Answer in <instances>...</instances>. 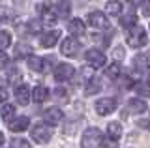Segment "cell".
<instances>
[{"label": "cell", "instance_id": "22", "mask_svg": "<svg viewBox=\"0 0 150 148\" xmlns=\"http://www.w3.org/2000/svg\"><path fill=\"white\" fill-rule=\"evenodd\" d=\"M105 10H107L109 15H120L122 4L118 2V0H109V2H107V6H105Z\"/></svg>", "mask_w": 150, "mask_h": 148}, {"label": "cell", "instance_id": "26", "mask_svg": "<svg viewBox=\"0 0 150 148\" xmlns=\"http://www.w3.org/2000/svg\"><path fill=\"white\" fill-rule=\"evenodd\" d=\"M19 79H21V71H19L17 68H11L6 75V81L9 85H19Z\"/></svg>", "mask_w": 150, "mask_h": 148}, {"label": "cell", "instance_id": "39", "mask_svg": "<svg viewBox=\"0 0 150 148\" xmlns=\"http://www.w3.org/2000/svg\"><path fill=\"white\" fill-rule=\"evenodd\" d=\"M122 53H124V51H122V47H118V49L115 51V56H116V58H122V56H124Z\"/></svg>", "mask_w": 150, "mask_h": 148}, {"label": "cell", "instance_id": "35", "mask_svg": "<svg viewBox=\"0 0 150 148\" xmlns=\"http://www.w3.org/2000/svg\"><path fill=\"white\" fill-rule=\"evenodd\" d=\"M56 96H58V98H68V90L66 88H62V86H58V88H56Z\"/></svg>", "mask_w": 150, "mask_h": 148}, {"label": "cell", "instance_id": "2", "mask_svg": "<svg viewBox=\"0 0 150 148\" xmlns=\"http://www.w3.org/2000/svg\"><path fill=\"white\" fill-rule=\"evenodd\" d=\"M81 148H103V135L98 128H88L83 133Z\"/></svg>", "mask_w": 150, "mask_h": 148}, {"label": "cell", "instance_id": "16", "mask_svg": "<svg viewBox=\"0 0 150 148\" xmlns=\"http://www.w3.org/2000/svg\"><path fill=\"white\" fill-rule=\"evenodd\" d=\"M128 111L131 114H141L146 111V103L143 99H129L128 101Z\"/></svg>", "mask_w": 150, "mask_h": 148}, {"label": "cell", "instance_id": "3", "mask_svg": "<svg viewBox=\"0 0 150 148\" xmlns=\"http://www.w3.org/2000/svg\"><path fill=\"white\" fill-rule=\"evenodd\" d=\"M30 137L38 144H45L51 139V129H49V126H45V124H36V126L30 129Z\"/></svg>", "mask_w": 150, "mask_h": 148}, {"label": "cell", "instance_id": "1", "mask_svg": "<svg viewBox=\"0 0 150 148\" xmlns=\"http://www.w3.org/2000/svg\"><path fill=\"white\" fill-rule=\"evenodd\" d=\"M126 41H128L129 47L133 49H139V47H144V45L148 43V36L146 32H144L143 26H131V28L128 30V34H126Z\"/></svg>", "mask_w": 150, "mask_h": 148}, {"label": "cell", "instance_id": "40", "mask_svg": "<svg viewBox=\"0 0 150 148\" xmlns=\"http://www.w3.org/2000/svg\"><path fill=\"white\" fill-rule=\"evenodd\" d=\"M4 144V133H0V146Z\"/></svg>", "mask_w": 150, "mask_h": 148}, {"label": "cell", "instance_id": "19", "mask_svg": "<svg viewBox=\"0 0 150 148\" xmlns=\"http://www.w3.org/2000/svg\"><path fill=\"white\" fill-rule=\"evenodd\" d=\"M107 135H109L112 141H118L120 135H122V126H120V122H111L109 126H107Z\"/></svg>", "mask_w": 150, "mask_h": 148}, {"label": "cell", "instance_id": "11", "mask_svg": "<svg viewBox=\"0 0 150 148\" xmlns=\"http://www.w3.org/2000/svg\"><path fill=\"white\" fill-rule=\"evenodd\" d=\"M15 98L19 101V105H28V101L32 99V90L28 85H19L15 88Z\"/></svg>", "mask_w": 150, "mask_h": 148}, {"label": "cell", "instance_id": "41", "mask_svg": "<svg viewBox=\"0 0 150 148\" xmlns=\"http://www.w3.org/2000/svg\"><path fill=\"white\" fill-rule=\"evenodd\" d=\"M146 81H148V85H150V73H148V77H146Z\"/></svg>", "mask_w": 150, "mask_h": 148}, {"label": "cell", "instance_id": "7", "mask_svg": "<svg viewBox=\"0 0 150 148\" xmlns=\"http://www.w3.org/2000/svg\"><path fill=\"white\" fill-rule=\"evenodd\" d=\"M73 75H75V69H73L71 64H60V66H56V69H54V79L58 82L69 81Z\"/></svg>", "mask_w": 150, "mask_h": 148}, {"label": "cell", "instance_id": "20", "mask_svg": "<svg viewBox=\"0 0 150 148\" xmlns=\"http://www.w3.org/2000/svg\"><path fill=\"white\" fill-rule=\"evenodd\" d=\"M101 90V82L98 81V79H88V82H86V88H84V94L86 96H94V94H98V92Z\"/></svg>", "mask_w": 150, "mask_h": 148}, {"label": "cell", "instance_id": "17", "mask_svg": "<svg viewBox=\"0 0 150 148\" xmlns=\"http://www.w3.org/2000/svg\"><path fill=\"white\" fill-rule=\"evenodd\" d=\"M54 11L58 17H68L69 11H71V4L68 2V0H58V2L54 4Z\"/></svg>", "mask_w": 150, "mask_h": 148}, {"label": "cell", "instance_id": "32", "mask_svg": "<svg viewBox=\"0 0 150 148\" xmlns=\"http://www.w3.org/2000/svg\"><path fill=\"white\" fill-rule=\"evenodd\" d=\"M137 92H139V94L141 96H144V98H150V88H146V86H137Z\"/></svg>", "mask_w": 150, "mask_h": 148}, {"label": "cell", "instance_id": "5", "mask_svg": "<svg viewBox=\"0 0 150 148\" xmlns=\"http://www.w3.org/2000/svg\"><path fill=\"white\" fill-rule=\"evenodd\" d=\"M115 109H116V99L115 98H101V99L96 101V113L100 114V116L111 114Z\"/></svg>", "mask_w": 150, "mask_h": 148}, {"label": "cell", "instance_id": "14", "mask_svg": "<svg viewBox=\"0 0 150 148\" xmlns=\"http://www.w3.org/2000/svg\"><path fill=\"white\" fill-rule=\"evenodd\" d=\"M28 124H30V118L28 116H19V118L9 122V129H11L13 133H23V131L28 129Z\"/></svg>", "mask_w": 150, "mask_h": 148}, {"label": "cell", "instance_id": "9", "mask_svg": "<svg viewBox=\"0 0 150 148\" xmlns=\"http://www.w3.org/2000/svg\"><path fill=\"white\" fill-rule=\"evenodd\" d=\"M49 66L51 62L47 58H40V56H28V68L32 71H38V73H43V71H49Z\"/></svg>", "mask_w": 150, "mask_h": 148}, {"label": "cell", "instance_id": "21", "mask_svg": "<svg viewBox=\"0 0 150 148\" xmlns=\"http://www.w3.org/2000/svg\"><path fill=\"white\" fill-rule=\"evenodd\" d=\"M32 54V47L26 43H19L15 47V58H26Z\"/></svg>", "mask_w": 150, "mask_h": 148}, {"label": "cell", "instance_id": "8", "mask_svg": "<svg viewBox=\"0 0 150 148\" xmlns=\"http://www.w3.org/2000/svg\"><path fill=\"white\" fill-rule=\"evenodd\" d=\"M79 49H81V45L75 38H66L62 41V45H60V51H62L64 56H77Z\"/></svg>", "mask_w": 150, "mask_h": 148}, {"label": "cell", "instance_id": "18", "mask_svg": "<svg viewBox=\"0 0 150 148\" xmlns=\"http://www.w3.org/2000/svg\"><path fill=\"white\" fill-rule=\"evenodd\" d=\"M68 30H69V34H73V36H83L84 34V23L81 19H71L69 25H68Z\"/></svg>", "mask_w": 150, "mask_h": 148}, {"label": "cell", "instance_id": "25", "mask_svg": "<svg viewBox=\"0 0 150 148\" xmlns=\"http://www.w3.org/2000/svg\"><path fill=\"white\" fill-rule=\"evenodd\" d=\"M11 45V34L8 30H0V51L8 49Z\"/></svg>", "mask_w": 150, "mask_h": 148}, {"label": "cell", "instance_id": "23", "mask_svg": "<svg viewBox=\"0 0 150 148\" xmlns=\"http://www.w3.org/2000/svg\"><path fill=\"white\" fill-rule=\"evenodd\" d=\"M120 25L124 26V28H131V26L137 25V15L135 13H128V15H124L120 19Z\"/></svg>", "mask_w": 150, "mask_h": 148}, {"label": "cell", "instance_id": "42", "mask_svg": "<svg viewBox=\"0 0 150 148\" xmlns=\"http://www.w3.org/2000/svg\"><path fill=\"white\" fill-rule=\"evenodd\" d=\"M148 56H150V54H148Z\"/></svg>", "mask_w": 150, "mask_h": 148}, {"label": "cell", "instance_id": "28", "mask_svg": "<svg viewBox=\"0 0 150 148\" xmlns=\"http://www.w3.org/2000/svg\"><path fill=\"white\" fill-rule=\"evenodd\" d=\"M2 118L4 120H11L13 118V114H15V107H13V105H6L4 103V107H2Z\"/></svg>", "mask_w": 150, "mask_h": 148}, {"label": "cell", "instance_id": "30", "mask_svg": "<svg viewBox=\"0 0 150 148\" xmlns=\"http://www.w3.org/2000/svg\"><path fill=\"white\" fill-rule=\"evenodd\" d=\"M11 146L13 148H32L30 142H28L26 139H13V141H11Z\"/></svg>", "mask_w": 150, "mask_h": 148}, {"label": "cell", "instance_id": "33", "mask_svg": "<svg viewBox=\"0 0 150 148\" xmlns=\"http://www.w3.org/2000/svg\"><path fill=\"white\" fill-rule=\"evenodd\" d=\"M6 64H8V54L4 53V51H0V69L6 66Z\"/></svg>", "mask_w": 150, "mask_h": 148}, {"label": "cell", "instance_id": "4", "mask_svg": "<svg viewBox=\"0 0 150 148\" xmlns=\"http://www.w3.org/2000/svg\"><path fill=\"white\" fill-rule=\"evenodd\" d=\"M84 58H86V62L90 64L94 69L105 66V62H107V56L101 53L100 49H88V51H86V54H84Z\"/></svg>", "mask_w": 150, "mask_h": 148}, {"label": "cell", "instance_id": "27", "mask_svg": "<svg viewBox=\"0 0 150 148\" xmlns=\"http://www.w3.org/2000/svg\"><path fill=\"white\" fill-rule=\"evenodd\" d=\"M120 73H122V69H120V64H118V62H115V64H111V66L107 68L105 75L109 77V79H116V77H120Z\"/></svg>", "mask_w": 150, "mask_h": 148}, {"label": "cell", "instance_id": "34", "mask_svg": "<svg viewBox=\"0 0 150 148\" xmlns=\"http://www.w3.org/2000/svg\"><path fill=\"white\" fill-rule=\"evenodd\" d=\"M143 13L146 17H150V0H144L143 2Z\"/></svg>", "mask_w": 150, "mask_h": 148}, {"label": "cell", "instance_id": "12", "mask_svg": "<svg viewBox=\"0 0 150 148\" xmlns=\"http://www.w3.org/2000/svg\"><path fill=\"white\" fill-rule=\"evenodd\" d=\"M58 38H60V32L58 30L45 32V34H41V38H40V45H41V47H45V49H51V47H54V45H56Z\"/></svg>", "mask_w": 150, "mask_h": 148}, {"label": "cell", "instance_id": "36", "mask_svg": "<svg viewBox=\"0 0 150 148\" xmlns=\"http://www.w3.org/2000/svg\"><path fill=\"white\" fill-rule=\"evenodd\" d=\"M6 99H8V90L0 86V103H6Z\"/></svg>", "mask_w": 150, "mask_h": 148}, {"label": "cell", "instance_id": "6", "mask_svg": "<svg viewBox=\"0 0 150 148\" xmlns=\"http://www.w3.org/2000/svg\"><path fill=\"white\" fill-rule=\"evenodd\" d=\"M86 21H88V25H90L92 28H100V30L109 28V21H107L105 13H101V11H92V13H88Z\"/></svg>", "mask_w": 150, "mask_h": 148}, {"label": "cell", "instance_id": "15", "mask_svg": "<svg viewBox=\"0 0 150 148\" xmlns=\"http://www.w3.org/2000/svg\"><path fill=\"white\" fill-rule=\"evenodd\" d=\"M47 98H49V88H45L43 85L34 86V90H32V99H34L36 103H43Z\"/></svg>", "mask_w": 150, "mask_h": 148}, {"label": "cell", "instance_id": "24", "mask_svg": "<svg viewBox=\"0 0 150 148\" xmlns=\"http://www.w3.org/2000/svg\"><path fill=\"white\" fill-rule=\"evenodd\" d=\"M13 17H15L13 10H9L6 6H0V23H9L13 21Z\"/></svg>", "mask_w": 150, "mask_h": 148}, {"label": "cell", "instance_id": "29", "mask_svg": "<svg viewBox=\"0 0 150 148\" xmlns=\"http://www.w3.org/2000/svg\"><path fill=\"white\" fill-rule=\"evenodd\" d=\"M148 60H150V56H144V54H139L137 58H135V66H137L139 69H144L148 66Z\"/></svg>", "mask_w": 150, "mask_h": 148}, {"label": "cell", "instance_id": "31", "mask_svg": "<svg viewBox=\"0 0 150 148\" xmlns=\"http://www.w3.org/2000/svg\"><path fill=\"white\" fill-rule=\"evenodd\" d=\"M103 146L105 148H116L118 144H116V141H112V139L107 137V139H103Z\"/></svg>", "mask_w": 150, "mask_h": 148}, {"label": "cell", "instance_id": "13", "mask_svg": "<svg viewBox=\"0 0 150 148\" xmlns=\"http://www.w3.org/2000/svg\"><path fill=\"white\" fill-rule=\"evenodd\" d=\"M56 17H58V15H56V11L49 6V4H43V6H41V23H43V25L53 26L54 23H56Z\"/></svg>", "mask_w": 150, "mask_h": 148}, {"label": "cell", "instance_id": "10", "mask_svg": "<svg viewBox=\"0 0 150 148\" xmlns=\"http://www.w3.org/2000/svg\"><path fill=\"white\" fill-rule=\"evenodd\" d=\"M45 122H47V126H58L60 122H62V118H64V114H62V111H60L58 107H49L45 111Z\"/></svg>", "mask_w": 150, "mask_h": 148}, {"label": "cell", "instance_id": "38", "mask_svg": "<svg viewBox=\"0 0 150 148\" xmlns=\"http://www.w3.org/2000/svg\"><path fill=\"white\" fill-rule=\"evenodd\" d=\"M139 128H144V129H148L150 131V120H139Z\"/></svg>", "mask_w": 150, "mask_h": 148}, {"label": "cell", "instance_id": "37", "mask_svg": "<svg viewBox=\"0 0 150 148\" xmlns=\"http://www.w3.org/2000/svg\"><path fill=\"white\" fill-rule=\"evenodd\" d=\"M28 28H30V32H38V30H40V23L30 21V23H28Z\"/></svg>", "mask_w": 150, "mask_h": 148}]
</instances>
